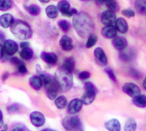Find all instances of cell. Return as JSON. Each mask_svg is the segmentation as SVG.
Returning <instances> with one entry per match:
<instances>
[{"label":"cell","mask_w":146,"mask_h":131,"mask_svg":"<svg viewBox=\"0 0 146 131\" xmlns=\"http://www.w3.org/2000/svg\"><path fill=\"white\" fill-rule=\"evenodd\" d=\"M73 25L78 35L82 38L88 37L94 30V23L85 12H79L74 15Z\"/></svg>","instance_id":"6da1fadb"},{"label":"cell","mask_w":146,"mask_h":131,"mask_svg":"<svg viewBox=\"0 0 146 131\" xmlns=\"http://www.w3.org/2000/svg\"><path fill=\"white\" fill-rule=\"evenodd\" d=\"M54 80L59 87V88L63 91L67 92L73 87V75L72 72L67 69L65 67H60L57 69L54 76Z\"/></svg>","instance_id":"7a4b0ae2"},{"label":"cell","mask_w":146,"mask_h":131,"mask_svg":"<svg viewBox=\"0 0 146 131\" xmlns=\"http://www.w3.org/2000/svg\"><path fill=\"white\" fill-rule=\"evenodd\" d=\"M11 32L16 38L21 40H25L32 37L33 31L31 26L25 21L17 20L14 21L11 26Z\"/></svg>","instance_id":"3957f363"},{"label":"cell","mask_w":146,"mask_h":131,"mask_svg":"<svg viewBox=\"0 0 146 131\" xmlns=\"http://www.w3.org/2000/svg\"><path fill=\"white\" fill-rule=\"evenodd\" d=\"M66 131H84L82 123L77 116H68L62 122Z\"/></svg>","instance_id":"277c9868"},{"label":"cell","mask_w":146,"mask_h":131,"mask_svg":"<svg viewBox=\"0 0 146 131\" xmlns=\"http://www.w3.org/2000/svg\"><path fill=\"white\" fill-rule=\"evenodd\" d=\"M58 9L61 12V14L66 17H71L77 14V11L75 9L71 8L70 4L67 0H61L58 4Z\"/></svg>","instance_id":"5b68a950"},{"label":"cell","mask_w":146,"mask_h":131,"mask_svg":"<svg viewBox=\"0 0 146 131\" xmlns=\"http://www.w3.org/2000/svg\"><path fill=\"white\" fill-rule=\"evenodd\" d=\"M123 91L125 94H127L129 96L133 97V98L139 95L141 93V90H140L139 87L137 85H136L135 83H132V82L125 83L123 86Z\"/></svg>","instance_id":"8992f818"},{"label":"cell","mask_w":146,"mask_h":131,"mask_svg":"<svg viewBox=\"0 0 146 131\" xmlns=\"http://www.w3.org/2000/svg\"><path fill=\"white\" fill-rule=\"evenodd\" d=\"M30 121L33 126L39 128L45 124L46 118L42 113L38 111H34V112H32L30 114Z\"/></svg>","instance_id":"52a82bcc"},{"label":"cell","mask_w":146,"mask_h":131,"mask_svg":"<svg viewBox=\"0 0 146 131\" xmlns=\"http://www.w3.org/2000/svg\"><path fill=\"white\" fill-rule=\"evenodd\" d=\"M46 88V95L47 97L50 100H55L58 95V90L60 89L55 80L54 79L52 81H50L48 84L45 85Z\"/></svg>","instance_id":"ba28073f"},{"label":"cell","mask_w":146,"mask_h":131,"mask_svg":"<svg viewBox=\"0 0 146 131\" xmlns=\"http://www.w3.org/2000/svg\"><path fill=\"white\" fill-rule=\"evenodd\" d=\"M115 20H116V18H115V12L110 10L103 11L101 15V21L104 25H111L115 24Z\"/></svg>","instance_id":"9c48e42d"},{"label":"cell","mask_w":146,"mask_h":131,"mask_svg":"<svg viewBox=\"0 0 146 131\" xmlns=\"http://www.w3.org/2000/svg\"><path fill=\"white\" fill-rule=\"evenodd\" d=\"M82 106H83V102L82 101L81 99H74L68 104V112L70 114H75L81 111Z\"/></svg>","instance_id":"30bf717a"},{"label":"cell","mask_w":146,"mask_h":131,"mask_svg":"<svg viewBox=\"0 0 146 131\" xmlns=\"http://www.w3.org/2000/svg\"><path fill=\"white\" fill-rule=\"evenodd\" d=\"M3 47H4L5 52L9 56H12L13 54H15L17 52V51L19 50L18 44L15 41L11 40V39H8V40H6L5 42Z\"/></svg>","instance_id":"8fae6325"},{"label":"cell","mask_w":146,"mask_h":131,"mask_svg":"<svg viewBox=\"0 0 146 131\" xmlns=\"http://www.w3.org/2000/svg\"><path fill=\"white\" fill-rule=\"evenodd\" d=\"M95 58L97 63L101 66H106L108 64V58L106 56V54L101 47H97L94 52Z\"/></svg>","instance_id":"7c38bea8"},{"label":"cell","mask_w":146,"mask_h":131,"mask_svg":"<svg viewBox=\"0 0 146 131\" xmlns=\"http://www.w3.org/2000/svg\"><path fill=\"white\" fill-rule=\"evenodd\" d=\"M60 46L66 52H69L74 48V44H73L72 38L68 35H64L60 38Z\"/></svg>","instance_id":"4fadbf2b"},{"label":"cell","mask_w":146,"mask_h":131,"mask_svg":"<svg viewBox=\"0 0 146 131\" xmlns=\"http://www.w3.org/2000/svg\"><path fill=\"white\" fill-rule=\"evenodd\" d=\"M102 34L106 38H114L116 37L117 30L114 24L111 25H105V27L102 28Z\"/></svg>","instance_id":"5bb4252c"},{"label":"cell","mask_w":146,"mask_h":131,"mask_svg":"<svg viewBox=\"0 0 146 131\" xmlns=\"http://www.w3.org/2000/svg\"><path fill=\"white\" fill-rule=\"evenodd\" d=\"M115 26L117 30V32H119L120 33L123 34V33H126L129 30V25H128V23L127 21L123 19V18H119L115 20Z\"/></svg>","instance_id":"9a60e30c"},{"label":"cell","mask_w":146,"mask_h":131,"mask_svg":"<svg viewBox=\"0 0 146 131\" xmlns=\"http://www.w3.org/2000/svg\"><path fill=\"white\" fill-rule=\"evenodd\" d=\"M41 59L47 64L54 66L57 63L58 61V58L57 55L54 52H43L42 54H40Z\"/></svg>","instance_id":"2e32d148"},{"label":"cell","mask_w":146,"mask_h":131,"mask_svg":"<svg viewBox=\"0 0 146 131\" xmlns=\"http://www.w3.org/2000/svg\"><path fill=\"white\" fill-rule=\"evenodd\" d=\"M113 46H115V48L118 51H123L127 48V46H128V43H127V40L123 38V37H115L113 39Z\"/></svg>","instance_id":"e0dca14e"},{"label":"cell","mask_w":146,"mask_h":131,"mask_svg":"<svg viewBox=\"0 0 146 131\" xmlns=\"http://www.w3.org/2000/svg\"><path fill=\"white\" fill-rule=\"evenodd\" d=\"M13 22H14V19H13L12 15L10 14V13H5V14L0 16V25L4 28L11 27Z\"/></svg>","instance_id":"ac0fdd59"},{"label":"cell","mask_w":146,"mask_h":131,"mask_svg":"<svg viewBox=\"0 0 146 131\" xmlns=\"http://www.w3.org/2000/svg\"><path fill=\"white\" fill-rule=\"evenodd\" d=\"M29 84L34 90H39L43 86V81H42V79L40 76L33 75L30 78Z\"/></svg>","instance_id":"d6986e66"},{"label":"cell","mask_w":146,"mask_h":131,"mask_svg":"<svg viewBox=\"0 0 146 131\" xmlns=\"http://www.w3.org/2000/svg\"><path fill=\"white\" fill-rule=\"evenodd\" d=\"M96 91H88V90H86V92L82 96L81 100L83 102V104L89 105V104H91L93 101H94V100L96 98Z\"/></svg>","instance_id":"ffe728a7"},{"label":"cell","mask_w":146,"mask_h":131,"mask_svg":"<svg viewBox=\"0 0 146 131\" xmlns=\"http://www.w3.org/2000/svg\"><path fill=\"white\" fill-rule=\"evenodd\" d=\"M105 128L109 131H120L121 130V124L118 120L111 119L105 123Z\"/></svg>","instance_id":"44dd1931"},{"label":"cell","mask_w":146,"mask_h":131,"mask_svg":"<svg viewBox=\"0 0 146 131\" xmlns=\"http://www.w3.org/2000/svg\"><path fill=\"white\" fill-rule=\"evenodd\" d=\"M46 15L49 19H54L58 17V14H59V9H58V6H55V5H49L46 8Z\"/></svg>","instance_id":"7402d4cb"},{"label":"cell","mask_w":146,"mask_h":131,"mask_svg":"<svg viewBox=\"0 0 146 131\" xmlns=\"http://www.w3.org/2000/svg\"><path fill=\"white\" fill-rule=\"evenodd\" d=\"M133 103L138 108H146V96L139 95L133 99Z\"/></svg>","instance_id":"603a6c76"},{"label":"cell","mask_w":146,"mask_h":131,"mask_svg":"<svg viewBox=\"0 0 146 131\" xmlns=\"http://www.w3.org/2000/svg\"><path fill=\"white\" fill-rule=\"evenodd\" d=\"M134 58L133 52L131 50H123L120 52V59L123 61H130Z\"/></svg>","instance_id":"cb8c5ba5"},{"label":"cell","mask_w":146,"mask_h":131,"mask_svg":"<svg viewBox=\"0 0 146 131\" xmlns=\"http://www.w3.org/2000/svg\"><path fill=\"white\" fill-rule=\"evenodd\" d=\"M135 7L141 14H146V0H136Z\"/></svg>","instance_id":"d4e9b609"},{"label":"cell","mask_w":146,"mask_h":131,"mask_svg":"<svg viewBox=\"0 0 146 131\" xmlns=\"http://www.w3.org/2000/svg\"><path fill=\"white\" fill-rule=\"evenodd\" d=\"M55 106L59 109H63L68 106V100L65 96L61 95L55 99Z\"/></svg>","instance_id":"484cf974"},{"label":"cell","mask_w":146,"mask_h":131,"mask_svg":"<svg viewBox=\"0 0 146 131\" xmlns=\"http://www.w3.org/2000/svg\"><path fill=\"white\" fill-rule=\"evenodd\" d=\"M20 57L23 60H31L33 57V50L30 47L22 49V51L20 52Z\"/></svg>","instance_id":"4316f807"},{"label":"cell","mask_w":146,"mask_h":131,"mask_svg":"<svg viewBox=\"0 0 146 131\" xmlns=\"http://www.w3.org/2000/svg\"><path fill=\"white\" fill-rule=\"evenodd\" d=\"M137 128V122L134 119L129 118L125 122L124 131H135Z\"/></svg>","instance_id":"83f0119b"},{"label":"cell","mask_w":146,"mask_h":131,"mask_svg":"<svg viewBox=\"0 0 146 131\" xmlns=\"http://www.w3.org/2000/svg\"><path fill=\"white\" fill-rule=\"evenodd\" d=\"M13 5L12 0H0V11H7Z\"/></svg>","instance_id":"f1b7e54d"},{"label":"cell","mask_w":146,"mask_h":131,"mask_svg":"<svg viewBox=\"0 0 146 131\" xmlns=\"http://www.w3.org/2000/svg\"><path fill=\"white\" fill-rule=\"evenodd\" d=\"M25 8H26V11H27L33 16H37L39 14V12H40V9H39V7L36 5H32L29 6H26Z\"/></svg>","instance_id":"f546056e"},{"label":"cell","mask_w":146,"mask_h":131,"mask_svg":"<svg viewBox=\"0 0 146 131\" xmlns=\"http://www.w3.org/2000/svg\"><path fill=\"white\" fill-rule=\"evenodd\" d=\"M74 64H75V62H74V58L70 57V58H68V59L65 60L63 67H65L67 69H68L69 71L72 72L74 68Z\"/></svg>","instance_id":"4dcf8cb0"},{"label":"cell","mask_w":146,"mask_h":131,"mask_svg":"<svg viewBox=\"0 0 146 131\" xmlns=\"http://www.w3.org/2000/svg\"><path fill=\"white\" fill-rule=\"evenodd\" d=\"M96 42H97V37L95 34H90L88 38V40L86 43V47L91 48L96 44Z\"/></svg>","instance_id":"1f68e13d"},{"label":"cell","mask_w":146,"mask_h":131,"mask_svg":"<svg viewBox=\"0 0 146 131\" xmlns=\"http://www.w3.org/2000/svg\"><path fill=\"white\" fill-rule=\"evenodd\" d=\"M59 27L63 31V32H68L70 29V24L67 20H60L58 23Z\"/></svg>","instance_id":"d6a6232c"},{"label":"cell","mask_w":146,"mask_h":131,"mask_svg":"<svg viewBox=\"0 0 146 131\" xmlns=\"http://www.w3.org/2000/svg\"><path fill=\"white\" fill-rule=\"evenodd\" d=\"M106 6L108 7V9L111 11H116L118 10V4L115 1V0H111V1L106 2Z\"/></svg>","instance_id":"836d02e7"},{"label":"cell","mask_w":146,"mask_h":131,"mask_svg":"<svg viewBox=\"0 0 146 131\" xmlns=\"http://www.w3.org/2000/svg\"><path fill=\"white\" fill-rule=\"evenodd\" d=\"M20 109V107L19 105L18 104H11L10 106L7 107V111L10 113V114H15V113H18Z\"/></svg>","instance_id":"e575fe53"},{"label":"cell","mask_w":146,"mask_h":131,"mask_svg":"<svg viewBox=\"0 0 146 131\" xmlns=\"http://www.w3.org/2000/svg\"><path fill=\"white\" fill-rule=\"evenodd\" d=\"M123 13V15L127 17V18H132V17H134L135 16V11L133 10H131V9H125L122 11Z\"/></svg>","instance_id":"d590c367"},{"label":"cell","mask_w":146,"mask_h":131,"mask_svg":"<svg viewBox=\"0 0 146 131\" xmlns=\"http://www.w3.org/2000/svg\"><path fill=\"white\" fill-rule=\"evenodd\" d=\"M105 72H106V73L108 74V76L110 77V79L111 81H113L114 82H115V81H116L115 75L114 72H113L110 68H106V69H105Z\"/></svg>","instance_id":"8d00e7d4"},{"label":"cell","mask_w":146,"mask_h":131,"mask_svg":"<svg viewBox=\"0 0 146 131\" xmlns=\"http://www.w3.org/2000/svg\"><path fill=\"white\" fill-rule=\"evenodd\" d=\"M18 67V71L19 73H22V74H25L26 73H27V68H26L25 65L24 63H20L19 66H17Z\"/></svg>","instance_id":"74e56055"},{"label":"cell","mask_w":146,"mask_h":131,"mask_svg":"<svg viewBox=\"0 0 146 131\" xmlns=\"http://www.w3.org/2000/svg\"><path fill=\"white\" fill-rule=\"evenodd\" d=\"M90 77V73L87 71H83L79 73V79L81 81H86Z\"/></svg>","instance_id":"f35d334b"},{"label":"cell","mask_w":146,"mask_h":131,"mask_svg":"<svg viewBox=\"0 0 146 131\" xmlns=\"http://www.w3.org/2000/svg\"><path fill=\"white\" fill-rule=\"evenodd\" d=\"M85 89L88 91H96V88L94 86V84L91 82H86L85 83Z\"/></svg>","instance_id":"ab89813d"},{"label":"cell","mask_w":146,"mask_h":131,"mask_svg":"<svg viewBox=\"0 0 146 131\" xmlns=\"http://www.w3.org/2000/svg\"><path fill=\"white\" fill-rule=\"evenodd\" d=\"M130 74H131L132 77H134L135 79H140V77H141L140 73L138 71L135 70V69H131L130 70Z\"/></svg>","instance_id":"60d3db41"},{"label":"cell","mask_w":146,"mask_h":131,"mask_svg":"<svg viewBox=\"0 0 146 131\" xmlns=\"http://www.w3.org/2000/svg\"><path fill=\"white\" fill-rule=\"evenodd\" d=\"M4 125H5V123H4V115H3L2 110L0 109V128H2Z\"/></svg>","instance_id":"b9f144b4"},{"label":"cell","mask_w":146,"mask_h":131,"mask_svg":"<svg viewBox=\"0 0 146 131\" xmlns=\"http://www.w3.org/2000/svg\"><path fill=\"white\" fill-rule=\"evenodd\" d=\"M11 62L14 64V65H16V66H19L20 63H21V61L18 59V58H16V57H13L12 59H11Z\"/></svg>","instance_id":"7bdbcfd3"},{"label":"cell","mask_w":146,"mask_h":131,"mask_svg":"<svg viewBox=\"0 0 146 131\" xmlns=\"http://www.w3.org/2000/svg\"><path fill=\"white\" fill-rule=\"evenodd\" d=\"M27 47H30V45L28 42H22L20 43V48L21 49H25V48H27Z\"/></svg>","instance_id":"ee69618b"},{"label":"cell","mask_w":146,"mask_h":131,"mask_svg":"<svg viewBox=\"0 0 146 131\" xmlns=\"http://www.w3.org/2000/svg\"><path fill=\"white\" fill-rule=\"evenodd\" d=\"M4 52H5V51H4V47L0 45V60H1L2 58H3V56H4Z\"/></svg>","instance_id":"f6af8a7d"},{"label":"cell","mask_w":146,"mask_h":131,"mask_svg":"<svg viewBox=\"0 0 146 131\" xmlns=\"http://www.w3.org/2000/svg\"><path fill=\"white\" fill-rule=\"evenodd\" d=\"M12 131H25V129H24V128H22L20 126H18V127H15L14 128H13Z\"/></svg>","instance_id":"bcb514c9"},{"label":"cell","mask_w":146,"mask_h":131,"mask_svg":"<svg viewBox=\"0 0 146 131\" xmlns=\"http://www.w3.org/2000/svg\"><path fill=\"white\" fill-rule=\"evenodd\" d=\"M8 76H9V73H5L3 74V76H2V80H3V81H5L6 79L8 78Z\"/></svg>","instance_id":"7dc6e473"},{"label":"cell","mask_w":146,"mask_h":131,"mask_svg":"<svg viewBox=\"0 0 146 131\" xmlns=\"http://www.w3.org/2000/svg\"><path fill=\"white\" fill-rule=\"evenodd\" d=\"M8 130V126L7 125H4L2 128H0V131H7Z\"/></svg>","instance_id":"c3c4849f"},{"label":"cell","mask_w":146,"mask_h":131,"mask_svg":"<svg viewBox=\"0 0 146 131\" xmlns=\"http://www.w3.org/2000/svg\"><path fill=\"white\" fill-rule=\"evenodd\" d=\"M143 86L144 89L146 90V78L144 79V81H143Z\"/></svg>","instance_id":"681fc988"},{"label":"cell","mask_w":146,"mask_h":131,"mask_svg":"<svg viewBox=\"0 0 146 131\" xmlns=\"http://www.w3.org/2000/svg\"><path fill=\"white\" fill-rule=\"evenodd\" d=\"M41 131H56V130L52 129V128H46V129H43V130H41Z\"/></svg>","instance_id":"f907efd6"},{"label":"cell","mask_w":146,"mask_h":131,"mask_svg":"<svg viewBox=\"0 0 146 131\" xmlns=\"http://www.w3.org/2000/svg\"><path fill=\"white\" fill-rule=\"evenodd\" d=\"M40 2H42V3H44V4H46V3H48L50 0H39Z\"/></svg>","instance_id":"816d5d0a"},{"label":"cell","mask_w":146,"mask_h":131,"mask_svg":"<svg viewBox=\"0 0 146 131\" xmlns=\"http://www.w3.org/2000/svg\"><path fill=\"white\" fill-rule=\"evenodd\" d=\"M102 1H103V3H104V2L106 3V2H109V1H111V0H102Z\"/></svg>","instance_id":"f5cc1de1"},{"label":"cell","mask_w":146,"mask_h":131,"mask_svg":"<svg viewBox=\"0 0 146 131\" xmlns=\"http://www.w3.org/2000/svg\"><path fill=\"white\" fill-rule=\"evenodd\" d=\"M82 1H88V0H82Z\"/></svg>","instance_id":"db71d44e"}]
</instances>
